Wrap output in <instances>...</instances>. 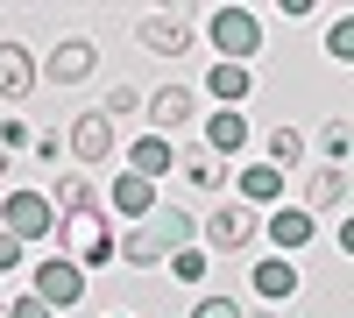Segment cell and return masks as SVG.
I'll use <instances>...</instances> for the list:
<instances>
[{
  "label": "cell",
  "instance_id": "cell-24",
  "mask_svg": "<svg viewBox=\"0 0 354 318\" xmlns=\"http://www.w3.org/2000/svg\"><path fill=\"white\" fill-rule=\"evenodd\" d=\"M163 269H170L177 283H205V248H198V241H192V248H177V255H170Z\"/></svg>",
  "mask_w": 354,
  "mask_h": 318
},
{
  "label": "cell",
  "instance_id": "cell-25",
  "mask_svg": "<svg viewBox=\"0 0 354 318\" xmlns=\"http://www.w3.org/2000/svg\"><path fill=\"white\" fill-rule=\"evenodd\" d=\"M8 318H57V311H50L36 290H15V297H8Z\"/></svg>",
  "mask_w": 354,
  "mask_h": 318
},
{
  "label": "cell",
  "instance_id": "cell-30",
  "mask_svg": "<svg viewBox=\"0 0 354 318\" xmlns=\"http://www.w3.org/2000/svg\"><path fill=\"white\" fill-rule=\"evenodd\" d=\"M347 149H354V135H347V128H326V156H333V170L347 163Z\"/></svg>",
  "mask_w": 354,
  "mask_h": 318
},
{
  "label": "cell",
  "instance_id": "cell-16",
  "mask_svg": "<svg viewBox=\"0 0 354 318\" xmlns=\"http://www.w3.org/2000/svg\"><path fill=\"white\" fill-rule=\"evenodd\" d=\"M347 206V170H333V163H319L312 177H305V212L319 219V212H340Z\"/></svg>",
  "mask_w": 354,
  "mask_h": 318
},
{
  "label": "cell",
  "instance_id": "cell-28",
  "mask_svg": "<svg viewBox=\"0 0 354 318\" xmlns=\"http://www.w3.org/2000/svg\"><path fill=\"white\" fill-rule=\"evenodd\" d=\"M0 149H36V135H28V121H0Z\"/></svg>",
  "mask_w": 354,
  "mask_h": 318
},
{
  "label": "cell",
  "instance_id": "cell-20",
  "mask_svg": "<svg viewBox=\"0 0 354 318\" xmlns=\"http://www.w3.org/2000/svg\"><path fill=\"white\" fill-rule=\"evenodd\" d=\"M177 177H185L192 191H220L227 184V163L213 149H185V156H177Z\"/></svg>",
  "mask_w": 354,
  "mask_h": 318
},
{
  "label": "cell",
  "instance_id": "cell-19",
  "mask_svg": "<svg viewBox=\"0 0 354 318\" xmlns=\"http://www.w3.org/2000/svg\"><path fill=\"white\" fill-rule=\"evenodd\" d=\"M205 92H213L220 106H241L255 92V71L248 64H213V71H205Z\"/></svg>",
  "mask_w": 354,
  "mask_h": 318
},
{
  "label": "cell",
  "instance_id": "cell-34",
  "mask_svg": "<svg viewBox=\"0 0 354 318\" xmlns=\"http://www.w3.org/2000/svg\"><path fill=\"white\" fill-rule=\"evenodd\" d=\"M0 318H8V304H0Z\"/></svg>",
  "mask_w": 354,
  "mask_h": 318
},
{
  "label": "cell",
  "instance_id": "cell-6",
  "mask_svg": "<svg viewBox=\"0 0 354 318\" xmlns=\"http://www.w3.org/2000/svg\"><path fill=\"white\" fill-rule=\"evenodd\" d=\"M255 241V212L248 206H213V219L198 226V248H213V255H241Z\"/></svg>",
  "mask_w": 354,
  "mask_h": 318
},
{
  "label": "cell",
  "instance_id": "cell-5",
  "mask_svg": "<svg viewBox=\"0 0 354 318\" xmlns=\"http://www.w3.org/2000/svg\"><path fill=\"white\" fill-rule=\"evenodd\" d=\"M36 297L50 311H71L85 297V269L71 262V255H43V262H36Z\"/></svg>",
  "mask_w": 354,
  "mask_h": 318
},
{
  "label": "cell",
  "instance_id": "cell-32",
  "mask_svg": "<svg viewBox=\"0 0 354 318\" xmlns=\"http://www.w3.org/2000/svg\"><path fill=\"white\" fill-rule=\"evenodd\" d=\"M241 318H277V311H241Z\"/></svg>",
  "mask_w": 354,
  "mask_h": 318
},
{
  "label": "cell",
  "instance_id": "cell-33",
  "mask_svg": "<svg viewBox=\"0 0 354 318\" xmlns=\"http://www.w3.org/2000/svg\"><path fill=\"white\" fill-rule=\"evenodd\" d=\"M0 177H8V149H0Z\"/></svg>",
  "mask_w": 354,
  "mask_h": 318
},
{
  "label": "cell",
  "instance_id": "cell-7",
  "mask_svg": "<svg viewBox=\"0 0 354 318\" xmlns=\"http://www.w3.org/2000/svg\"><path fill=\"white\" fill-rule=\"evenodd\" d=\"M283 184H290V177H283V170H270L262 156L234 170V191H241V206H248V212H277V206H283Z\"/></svg>",
  "mask_w": 354,
  "mask_h": 318
},
{
  "label": "cell",
  "instance_id": "cell-29",
  "mask_svg": "<svg viewBox=\"0 0 354 318\" xmlns=\"http://www.w3.org/2000/svg\"><path fill=\"white\" fill-rule=\"evenodd\" d=\"M21 255H28V248L8 234V226H0V276H15V269H21Z\"/></svg>",
  "mask_w": 354,
  "mask_h": 318
},
{
  "label": "cell",
  "instance_id": "cell-18",
  "mask_svg": "<svg viewBox=\"0 0 354 318\" xmlns=\"http://www.w3.org/2000/svg\"><path fill=\"white\" fill-rule=\"evenodd\" d=\"M142 226L163 241V255H177V248H192V241H198V219H192V212H177V206H156Z\"/></svg>",
  "mask_w": 354,
  "mask_h": 318
},
{
  "label": "cell",
  "instance_id": "cell-1",
  "mask_svg": "<svg viewBox=\"0 0 354 318\" xmlns=\"http://www.w3.org/2000/svg\"><path fill=\"white\" fill-rule=\"evenodd\" d=\"M198 28H205V43H213V64H248L262 50V14L255 8H213Z\"/></svg>",
  "mask_w": 354,
  "mask_h": 318
},
{
  "label": "cell",
  "instance_id": "cell-26",
  "mask_svg": "<svg viewBox=\"0 0 354 318\" xmlns=\"http://www.w3.org/2000/svg\"><path fill=\"white\" fill-rule=\"evenodd\" d=\"M135 106H142V92H135V85H113L100 113H106V121H121V113H135Z\"/></svg>",
  "mask_w": 354,
  "mask_h": 318
},
{
  "label": "cell",
  "instance_id": "cell-3",
  "mask_svg": "<svg viewBox=\"0 0 354 318\" xmlns=\"http://www.w3.org/2000/svg\"><path fill=\"white\" fill-rule=\"evenodd\" d=\"M135 36H142V50H156V57H185V50L198 43V14H185V8H156V14L135 21Z\"/></svg>",
  "mask_w": 354,
  "mask_h": 318
},
{
  "label": "cell",
  "instance_id": "cell-2",
  "mask_svg": "<svg viewBox=\"0 0 354 318\" xmlns=\"http://www.w3.org/2000/svg\"><path fill=\"white\" fill-rule=\"evenodd\" d=\"M0 226H8L21 248H43V241L64 234V219H57L50 191H8V198H0Z\"/></svg>",
  "mask_w": 354,
  "mask_h": 318
},
{
  "label": "cell",
  "instance_id": "cell-23",
  "mask_svg": "<svg viewBox=\"0 0 354 318\" xmlns=\"http://www.w3.org/2000/svg\"><path fill=\"white\" fill-rule=\"evenodd\" d=\"M326 57H333V64H354V14L326 21Z\"/></svg>",
  "mask_w": 354,
  "mask_h": 318
},
{
  "label": "cell",
  "instance_id": "cell-10",
  "mask_svg": "<svg viewBox=\"0 0 354 318\" xmlns=\"http://www.w3.org/2000/svg\"><path fill=\"white\" fill-rule=\"evenodd\" d=\"M50 206H57V219H100V177H85V170H71V177H57V191H50Z\"/></svg>",
  "mask_w": 354,
  "mask_h": 318
},
{
  "label": "cell",
  "instance_id": "cell-21",
  "mask_svg": "<svg viewBox=\"0 0 354 318\" xmlns=\"http://www.w3.org/2000/svg\"><path fill=\"white\" fill-rule=\"evenodd\" d=\"M121 262L128 269H156V262H170V255H163V241L149 234V226H135V234H121Z\"/></svg>",
  "mask_w": 354,
  "mask_h": 318
},
{
  "label": "cell",
  "instance_id": "cell-22",
  "mask_svg": "<svg viewBox=\"0 0 354 318\" xmlns=\"http://www.w3.org/2000/svg\"><path fill=\"white\" fill-rule=\"evenodd\" d=\"M298 156H305V135H298V128H270V156H262V163L290 177V170H298Z\"/></svg>",
  "mask_w": 354,
  "mask_h": 318
},
{
  "label": "cell",
  "instance_id": "cell-31",
  "mask_svg": "<svg viewBox=\"0 0 354 318\" xmlns=\"http://www.w3.org/2000/svg\"><path fill=\"white\" fill-rule=\"evenodd\" d=\"M333 241H340V255H354V212L340 219V234H333Z\"/></svg>",
  "mask_w": 354,
  "mask_h": 318
},
{
  "label": "cell",
  "instance_id": "cell-17",
  "mask_svg": "<svg viewBox=\"0 0 354 318\" xmlns=\"http://www.w3.org/2000/svg\"><path fill=\"white\" fill-rule=\"evenodd\" d=\"M128 170H135V177H170V170H177V149H170V135H142V141H128Z\"/></svg>",
  "mask_w": 354,
  "mask_h": 318
},
{
  "label": "cell",
  "instance_id": "cell-9",
  "mask_svg": "<svg viewBox=\"0 0 354 318\" xmlns=\"http://www.w3.org/2000/svg\"><path fill=\"white\" fill-rule=\"evenodd\" d=\"M248 290L262 297V311H277L283 297H298V262H283V255H262L248 269Z\"/></svg>",
  "mask_w": 354,
  "mask_h": 318
},
{
  "label": "cell",
  "instance_id": "cell-14",
  "mask_svg": "<svg viewBox=\"0 0 354 318\" xmlns=\"http://www.w3.org/2000/svg\"><path fill=\"white\" fill-rule=\"evenodd\" d=\"M142 106H149V121H156L149 135H170V128H185L192 113H198V92H185V85H163V92H149Z\"/></svg>",
  "mask_w": 354,
  "mask_h": 318
},
{
  "label": "cell",
  "instance_id": "cell-12",
  "mask_svg": "<svg viewBox=\"0 0 354 318\" xmlns=\"http://www.w3.org/2000/svg\"><path fill=\"white\" fill-rule=\"evenodd\" d=\"M106 206L121 212V219H135V226H142V219L156 212V184H149V177H135V170H121V177L106 184Z\"/></svg>",
  "mask_w": 354,
  "mask_h": 318
},
{
  "label": "cell",
  "instance_id": "cell-15",
  "mask_svg": "<svg viewBox=\"0 0 354 318\" xmlns=\"http://www.w3.org/2000/svg\"><path fill=\"white\" fill-rule=\"evenodd\" d=\"M28 92H36V57H28L21 43H0V99H28Z\"/></svg>",
  "mask_w": 354,
  "mask_h": 318
},
{
  "label": "cell",
  "instance_id": "cell-13",
  "mask_svg": "<svg viewBox=\"0 0 354 318\" xmlns=\"http://www.w3.org/2000/svg\"><path fill=\"white\" fill-rule=\"evenodd\" d=\"M205 149H213L220 163L248 149V113L241 106H213V121H205Z\"/></svg>",
  "mask_w": 354,
  "mask_h": 318
},
{
  "label": "cell",
  "instance_id": "cell-8",
  "mask_svg": "<svg viewBox=\"0 0 354 318\" xmlns=\"http://www.w3.org/2000/svg\"><path fill=\"white\" fill-rule=\"evenodd\" d=\"M93 64H100V43H85V36H64V43L50 50L43 78H50V85H85V78H93Z\"/></svg>",
  "mask_w": 354,
  "mask_h": 318
},
{
  "label": "cell",
  "instance_id": "cell-27",
  "mask_svg": "<svg viewBox=\"0 0 354 318\" xmlns=\"http://www.w3.org/2000/svg\"><path fill=\"white\" fill-rule=\"evenodd\" d=\"M192 318H241V304L213 290V297H198V304H192Z\"/></svg>",
  "mask_w": 354,
  "mask_h": 318
},
{
  "label": "cell",
  "instance_id": "cell-4",
  "mask_svg": "<svg viewBox=\"0 0 354 318\" xmlns=\"http://www.w3.org/2000/svg\"><path fill=\"white\" fill-rule=\"evenodd\" d=\"M64 149H71V163L85 170V177H93V170L113 156V121H106L100 106H85L78 121H71V135H64Z\"/></svg>",
  "mask_w": 354,
  "mask_h": 318
},
{
  "label": "cell",
  "instance_id": "cell-11",
  "mask_svg": "<svg viewBox=\"0 0 354 318\" xmlns=\"http://www.w3.org/2000/svg\"><path fill=\"white\" fill-rule=\"evenodd\" d=\"M312 241H319V219H312L305 206H277V212H270V248L283 255V262H290L298 248H312Z\"/></svg>",
  "mask_w": 354,
  "mask_h": 318
}]
</instances>
